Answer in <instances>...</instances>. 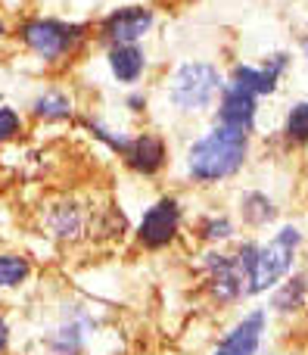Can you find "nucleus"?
<instances>
[{
    "label": "nucleus",
    "mask_w": 308,
    "mask_h": 355,
    "mask_svg": "<svg viewBox=\"0 0 308 355\" xmlns=\"http://www.w3.org/2000/svg\"><path fill=\"white\" fill-rule=\"evenodd\" d=\"M249 153V135L224 125H212L203 137L187 147V175L197 184H215L224 178L237 175L246 162Z\"/></svg>",
    "instance_id": "nucleus-1"
},
{
    "label": "nucleus",
    "mask_w": 308,
    "mask_h": 355,
    "mask_svg": "<svg viewBox=\"0 0 308 355\" xmlns=\"http://www.w3.org/2000/svg\"><path fill=\"white\" fill-rule=\"evenodd\" d=\"M16 37L25 50L44 60L47 66L66 62L78 53L91 37V28L81 22H66L53 16H31L16 28Z\"/></svg>",
    "instance_id": "nucleus-2"
},
{
    "label": "nucleus",
    "mask_w": 308,
    "mask_h": 355,
    "mask_svg": "<svg viewBox=\"0 0 308 355\" xmlns=\"http://www.w3.org/2000/svg\"><path fill=\"white\" fill-rule=\"evenodd\" d=\"M224 91V78L212 62H184L168 78V103L184 116L203 112Z\"/></svg>",
    "instance_id": "nucleus-3"
},
{
    "label": "nucleus",
    "mask_w": 308,
    "mask_h": 355,
    "mask_svg": "<svg viewBox=\"0 0 308 355\" xmlns=\"http://www.w3.org/2000/svg\"><path fill=\"white\" fill-rule=\"evenodd\" d=\"M299 243H302V234H299L296 227H280L265 246H253L249 277H246V296L274 287V284L293 268V256H296Z\"/></svg>",
    "instance_id": "nucleus-4"
},
{
    "label": "nucleus",
    "mask_w": 308,
    "mask_h": 355,
    "mask_svg": "<svg viewBox=\"0 0 308 355\" xmlns=\"http://www.w3.org/2000/svg\"><path fill=\"white\" fill-rule=\"evenodd\" d=\"M156 25V10L143 3H128L118 6V10L106 12L97 25V37L106 47H116V44H141L143 37L153 31Z\"/></svg>",
    "instance_id": "nucleus-5"
},
{
    "label": "nucleus",
    "mask_w": 308,
    "mask_h": 355,
    "mask_svg": "<svg viewBox=\"0 0 308 355\" xmlns=\"http://www.w3.org/2000/svg\"><path fill=\"white\" fill-rule=\"evenodd\" d=\"M181 231V202L174 196H159L150 209H143L137 221V243L143 250H165L178 240Z\"/></svg>",
    "instance_id": "nucleus-6"
},
{
    "label": "nucleus",
    "mask_w": 308,
    "mask_h": 355,
    "mask_svg": "<svg viewBox=\"0 0 308 355\" xmlns=\"http://www.w3.org/2000/svg\"><path fill=\"white\" fill-rule=\"evenodd\" d=\"M122 162L131 168L134 175L141 178H153L165 168L168 162V144L162 141L159 135L153 131H141V135H131L128 144H125L122 153Z\"/></svg>",
    "instance_id": "nucleus-7"
},
{
    "label": "nucleus",
    "mask_w": 308,
    "mask_h": 355,
    "mask_svg": "<svg viewBox=\"0 0 308 355\" xmlns=\"http://www.w3.org/2000/svg\"><path fill=\"white\" fill-rule=\"evenodd\" d=\"M290 66V56L278 53L271 60H265L262 66H234L230 69V87L237 91H246L253 97H262V94H274L278 91L280 75Z\"/></svg>",
    "instance_id": "nucleus-8"
},
{
    "label": "nucleus",
    "mask_w": 308,
    "mask_h": 355,
    "mask_svg": "<svg viewBox=\"0 0 308 355\" xmlns=\"http://www.w3.org/2000/svg\"><path fill=\"white\" fill-rule=\"evenodd\" d=\"M91 331H93V318L84 309L66 312V318L56 324V331L50 334V340H47L50 355H81L87 346Z\"/></svg>",
    "instance_id": "nucleus-9"
},
{
    "label": "nucleus",
    "mask_w": 308,
    "mask_h": 355,
    "mask_svg": "<svg viewBox=\"0 0 308 355\" xmlns=\"http://www.w3.org/2000/svg\"><path fill=\"white\" fill-rule=\"evenodd\" d=\"M262 334H265V312H249L224 334L212 355H255L262 346Z\"/></svg>",
    "instance_id": "nucleus-10"
},
{
    "label": "nucleus",
    "mask_w": 308,
    "mask_h": 355,
    "mask_svg": "<svg viewBox=\"0 0 308 355\" xmlns=\"http://www.w3.org/2000/svg\"><path fill=\"white\" fill-rule=\"evenodd\" d=\"M215 125H224V128H234V131L249 135L255 125V97L246 91H237V87L224 85L221 100H218Z\"/></svg>",
    "instance_id": "nucleus-11"
},
{
    "label": "nucleus",
    "mask_w": 308,
    "mask_h": 355,
    "mask_svg": "<svg viewBox=\"0 0 308 355\" xmlns=\"http://www.w3.org/2000/svg\"><path fill=\"white\" fill-rule=\"evenodd\" d=\"M106 66L109 75L118 85H137L147 72V53L141 50V44H116L106 50Z\"/></svg>",
    "instance_id": "nucleus-12"
},
{
    "label": "nucleus",
    "mask_w": 308,
    "mask_h": 355,
    "mask_svg": "<svg viewBox=\"0 0 308 355\" xmlns=\"http://www.w3.org/2000/svg\"><path fill=\"white\" fill-rule=\"evenodd\" d=\"M31 116L37 122H66L75 116V100L62 87H44L35 100H31Z\"/></svg>",
    "instance_id": "nucleus-13"
},
{
    "label": "nucleus",
    "mask_w": 308,
    "mask_h": 355,
    "mask_svg": "<svg viewBox=\"0 0 308 355\" xmlns=\"http://www.w3.org/2000/svg\"><path fill=\"white\" fill-rule=\"evenodd\" d=\"M47 227L56 240H78L84 234V212H81L75 202H62L50 212Z\"/></svg>",
    "instance_id": "nucleus-14"
},
{
    "label": "nucleus",
    "mask_w": 308,
    "mask_h": 355,
    "mask_svg": "<svg viewBox=\"0 0 308 355\" xmlns=\"http://www.w3.org/2000/svg\"><path fill=\"white\" fill-rule=\"evenodd\" d=\"M31 262L22 252H0V293L3 290H16L28 281Z\"/></svg>",
    "instance_id": "nucleus-15"
},
{
    "label": "nucleus",
    "mask_w": 308,
    "mask_h": 355,
    "mask_svg": "<svg viewBox=\"0 0 308 355\" xmlns=\"http://www.w3.org/2000/svg\"><path fill=\"white\" fill-rule=\"evenodd\" d=\"M284 135H287V141H293V144L308 141V100H302V103H296L290 110L287 125H284Z\"/></svg>",
    "instance_id": "nucleus-16"
},
{
    "label": "nucleus",
    "mask_w": 308,
    "mask_h": 355,
    "mask_svg": "<svg viewBox=\"0 0 308 355\" xmlns=\"http://www.w3.org/2000/svg\"><path fill=\"white\" fill-rule=\"evenodd\" d=\"M243 218L253 221V225H265V221L274 218V206L268 196L262 193H249L246 200H243Z\"/></svg>",
    "instance_id": "nucleus-17"
},
{
    "label": "nucleus",
    "mask_w": 308,
    "mask_h": 355,
    "mask_svg": "<svg viewBox=\"0 0 308 355\" xmlns=\"http://www.w3.org/2000/svg\"><path fill=\"white\" fill-rule=\"evenodd\" d=\"M84 125H87V131H91V135L97 137L100 144H106V147L112 150V153H122L125 144H128V137H131V135H125V131H112V128H106V125H103V122H97V119H84Z\"/></svg>",
    "instance_id": "nucleus-18"
},
{
    "label": "nucleus",
    "mask_w": 308,
    "mask_h": 355,
    "mask_svg": "<svg viewBox=\"0 0 308 355\" xmlns=\"http://www.w3.org/2000/svg\"><path fill=\"white\" fill-rule=\"evenodd\" d=\"M25 128V119L19 116V110H12V106H0V147L10 141H16L19 135H22Z\"/></svg>",
    "instance_id": "nucleus-19"
},
{
    "label": "nucleus",
    "mask_w": 308,
    "mask_h": 355,
    "mask_svg": "<svg viewBox=\"0 0 308 355\" xmlns=\"http://www.w3.org/2000/svg\"><path fill=\"white\" fill-rule=\"evenodd\" d=\"M302 300H305V277H296V281H290L278 296H274V309L290 312V309L302 306Z\"/></svg>",
    "instance_id": "nucleus-20"
},
{
    "label": "nucleus",
    "mask_w": 308,
    "mask_h": 355,
    "mask_svg": "<svg viewBox=\"0 0 308 355\" xmlns=\"http://www.w3.org/2000/svg\"><path fill=\"white\" fill-rule=\"evenodd\" d=\"M199 234H203L206 240H228L230 234H234V225H230L224 215H212V218H206L203 225H199Z\"/></svg>",
    "instance_id": "nucleus-21"
},
{
    "label": "nucleus",
    "mask_w": 308,
    "mask_h": 355,
    "mask_svg": "<svg viewBox=\"0 0 308 355\" xmlns=\"http://www.w3.org/2000/svg\"><path fill=\"white\" fill-rule=\"evenodd\" d=\"M125 106H128L131 112H143V110H147V94H143V91L131 94V97L125 100Z\"/></svg>",
    "instance_id": "nucleus-22"
},
{
    "label": "nucleus",
    "mask_w": 308,
    "mask_h": 355,
    "mask_svg": "<svg viewBox=\"0 0 308 355\" xmlns=\"http://www.w3.org/2000/svg\"><path fill=\"white\" fill-rule=\"evenodd\" d=\"M10 321L3 318V312H0V355H3L6 349H10Z\"/></svg>",
    "instance_id": "nucleus-23"
},
{
    "label": "nucleus",
    "mask_w": 308,
    "mask_h": 355,
    "mask_svg": "<svg viewBox=\"0 0 308 355\" xmlns=\"http://www.w3.org/2000/svg\"><path fill=\"white\" fill-rule=\"evenodd\" d=\"M6 31H10V28H6V22H3V19H0V41H3V37H6Z\"/></svg>",
    "instance_id": "nucleus-24"
},
{
    "label": "nucleus",
    "mask_w": 308,
    "mask_h": 355,
    "mask_svg": "<svg viewBox=\"0 0 308 355\" xmlns=\"http://www.w3.org/2000/svg\"><path fill=\"white\" fill-rule=\"evenodd\" d=\"M302 50H305V56H308V37H305V41H302Z\"/></svg>",
    "instance_id": "nucleus-25"
}]
</instances>
